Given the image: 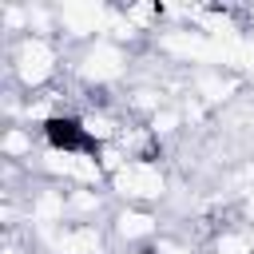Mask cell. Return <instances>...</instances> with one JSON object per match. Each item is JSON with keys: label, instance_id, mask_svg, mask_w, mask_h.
Listing matches in <instances>:
<instances>
[{"label": "cell", "instance_id": "1", "mask_svg": "<svg viewBox=\"0 0 254 254\" xmlns=\"http://www.w3.org/2000/svg\"><path fill=\"white\" fill-rule=\"evenodd\" d=\"M32 147H36L32 127L12 123V127H8V135H4V159H8V163H28V159H32ZM28 167H32V163H28Z\"/></svg>", "mask_w": 254, "mask_h": 254}]
</instances>
